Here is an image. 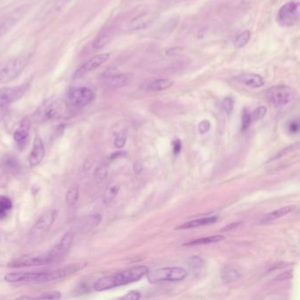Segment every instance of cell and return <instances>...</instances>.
<instances>
[{
  "label": "cell",
  "instance_id": "d6a6232c",
  "mask_svg": "<svg viewBox=\"0 0 300 300\" xmlns=\"http://www.w3.org/2000/svg\"><path fill=\"white\" fill-rule=\"evenodd\" d=\"M267 111H268V109H267V107H265V106H260V107H258L257 108H255V110H254V111L253 112V114L251 115V116H252V120H261L262 118H263L264 116H266Z\"/></svg>",
  "mask_w": 300,
  "mask_h": 300
},
{
  "label": "cell",
  "instance_id": "9a60e30c",
  "mask_svg": "<svg viewBox=\"0 0 300 300\" xmlns=\"http://www.w3.org/2000/svg\"><path fill=\"white\" fill-rule=\"evenodd\" d=\"M131 80H132V75L129 73L107 74L103 77L104 86L114 89L128 86Z\"/></svg>",
  "mask_w": 300,
  "mask_h": 300
},
{
  "label": "cell",
  "instance_id": "b9f144b4",
  "mask_svg": "<svg viewBox=\"0 0 300 300\" xmlns=\"http://www.w3.org/2000/svg\"><path fill=\"white\" fill-rule=\"evenodd\" d=\"M289 132L292 134H296L300 130V124L298 121H292V123L289 125L288 127Z\"/></svg>",
  "mask_w": 300,
  "mask_h": 300
},
{
  "label": "cell",
  "instance_id": "8d00e7d4",
  "mask_svg": "<svg viewBox=\"0 0 300 300\" xmlns=\"http://www.w3.org/2000/svg\"><path fill=\"white\" fill-rule=\"evenodd\" d=\"M127 140V134L126 132H120V133L117 134L115 138V146L117 148H122L123 146H125V143Z\"/></svg>",
  "mask_w": 300,
  "mask_h": 300
},
{
  "label": "cell",
  "instance_id": "60d3db41",
  "mask_svg": "<svg viewBox=\"0 0 300 300\" xmlns=\"http://www.w3.org/2000/svg\"><path fill=\"white\" fill-rule=\"evenodd\" d=\"M295 148H298V144H297V145H294V146H293V145H292V146H290L289 147H287V148H285L284 150L278 152V153L275 155L274 158H273V160L275 159H278V158H281V157L283 156V155L287 154V153H289L290 151H292V150H294Z\"/></svg>",
  "mask_w": 300,
  "mask_h": 300
},
{
  "label": "cell",
  "instance_id": "1f68e13d",
  "mask_svg": "<svg viewBox=\"0 0 300 300\" xmlns=\"http://www.w3.org/2000/svg\"><path fill=\"white\" fill-rule=\"evenodd\" d=\"M250 37H251V33L249 30H245L244 32L240 33L234 40V46L238 49L245 47L249 43Z\"/></svg>",
  "mask_w": 300,
  "mask_h": 300
},
{
  "label": "cell",
  "instance_id": "9c48e42d",
  "mask_svg": "<svg viewBox=\"0 0 300 300\" xmlns=\"http://www.w3.org/2000/svg\"><path fill=\"white\" fill-rule=\"evenodd\" d=\"M27 88V84L0 88V107H7L12 103L17 101L26 94Z\"/></svg>",
  "mask_w": 300,
  "mask_h": 300
},
{
  "label": "cell",
  "instance_id": "ee69618b",
  "mask_svg": "<svg viewBox=\"0 0 300 300\" xmlns=\"http://www.w3.org/2000/svg\"><path fill=\"white\" fill-rule=\"evenodd\" d=\"M240 222H238V223H232L231 225H227L226 226H225V227L222 229V231H229V230H232V229H234V228L238 227L239 225H240Z\"/></svg>",
  "mask_w": 300,
  "mask_h": 300
},
{
  "label": "cell",
  "instance_id": "7bdbcfd3",
  "mask_svg": "<svg viewBox=\"0 0 300 300\" xmlns=\"http://www.w3.org/2000/svg\"><path fill=\"white\" fill-rule=\"evenodd\" d=\"M181 150V142L179 139H175L173 143V151L174 154L178 155Z\"/></svg>",
  "mask_w": 300,
  "mask_h": 300
},
{
  "label": "cell",
  "instance_id": "d6986e66",
  "mask_svg": "<svg viewBox=\"0 0 300 300\" xmlns=\"http://www.w3.org/2000/svg\"><path fill=\"white\" fill-rule=\"evenodd\" d=\"M2 167L4 171L11 175H19L22 172V167L17 158L12 155H5L2 159Z\"/></svg>",
  "mask_w": 300,
  "mask_h": 300
},
{
  "label": "cell",
  "instance_id": "3957f363",
  "mask_svg": "<svg viewBox=\"0 0 300 300\" xmlns=\"http://www.w3.org/2000/svg\"><path fill=\"white\" fill-rule=\"evenodd\" d=\"M29 60L28 56H19L0 65V85H4L19 77Z\"/></svg>",
  "mask_w": 300,
  "mask_h": 300
},
{
  "label": "cell",
  "instance_id": "e575fe53",
  "mask_svg": "<svg viewBox=\"0 0 300 300\" xmlns=\"http://www.w3.org/2000/svg\"><path fill=\"white\" fill-rule=\"evenodd\" d=\"M34 299H41V300H59V299H61V292H43L41 296L36 297V298H34Z\"/></svg>",
  "mask_w": 300,
  "mask_h": 300
},
{
  "label": "cell",
  "instance_id": "5b68a950",
  "mask_svg": "<svg viewBox=\"0 0 300 300\" xmlns=\"http://www.w3.org/2000/svg\"><path fill=\"white\" fill-rule=\"evenodd\" d=\"M54 263L53 258L50 251L41 254H25L13 259L9 262L7 266L12 269H20L26 267L44 266Z\"/></svg>",
  "mask_w": 300,
  "mask_h": 300
},
{
  "label": "cell",
  "instance_id": "836d02e7",
  "mask_svg": "<svg viewBox=\"0 0 300 300\" xmlns=\"http://www.w3.org/2000/svg\"><path fill=\"white\" fill-rule=\"evenodd\" d=\"M252 121L253 120H252L251 114L248 110H245L243 112V115H242V123H241L242 126H241V129L243 131H246L250 127Z\"/></svg>",
  "mask_w": 300,
  "mask_h": 300
},
{
  "label": "cell",
  "instance_id": "f1b7e54d",
  "mask_svg": "<svg viewBox=\"0 0 300 300\" xmlns=\"http://www.w3.org/2000/svg\"><path fill=\"white\" fill-rule=\"evenodd\" d=\"M12 208L13 201L10 198L4 196L0 197V219H5Z\"/></svg>",
  "mask_w": 300,
  "mask_h": 300
},
{
  "label": "cell",
  "instance_id": "8992f818",
  "mask_svg": "<svg viewBox=\"0 0 300 300\" xmlns=\"http://www.w3.org/2000/svg\"><path fill=\"white\" fill-rule=\"evenodd\" d=\"M266 97L275 107H283L295 99V92L286 85H276L266 91Z\"/></svg>",
  "mask_w": 300,
  "mask_h": 300
},
{
  "label": "cell",
  "instance_id": "4dcf8cb0",
  "mask_svg": "<svg viewBox=\"0 0 300 300\" xmlns=\"http://www.w3.org/2000/svg\"><path fill=\"white\" fill-rule=\"evenodd\" d=\"M240 271L238 270H233V269H229V270H224L221 275V278L223 283H229L234 282L236 280L240 278Z\"/></svg>",
  "mask_w": 300,
  "mask_h": 300
},
{
  "label": "cell",
  "instance_id": "74e56055",
  "mask_svg": "<svg viewBox=\"0 0 300 300\" xmlns=\"http://www.w3.org/2000/svg\"><path fill=\"white\" fill-rule=\"evenodd\" d=\"M107 171L105 167H99L95 171V178L98 180H102L107 177Z\"/></svg>",
  "mask_w": 300,
  "mask_h": 300
},
{
  "label": "cell",
  "instance_id": "d590c367",
  "mask_svg": "<svg viewBox=\"0 0 300 300\" xmlns=\"http://www.w3.org/2000/svg\"><path fill=\"white\" fill-rule=\"evenodd\" d=\"M222 107L225 112H226L227 114H230L233 109L234 107V100L232 99V97H226L225 98L222 103Z\"/></svg>",
  "mask_w": 300,
  "mask_h": 300
},
{
  "label": "cell",
  "instance_id": "484cf974",
  "mask_svg": "<svg viewBox=\"0 0 300 300\" xmlns=\"http://www.w3.org/2000/svg\"><path fill=\"white\" fill-rule=\"evenodd\" d=\"M79 198V187L78 185H72L66 193V203L68 207H73L77 202Z\"/></svg>",
  "mask_w": 300,
  "mask_h": 300
},
{
  "label": "cell",
  "instance_id": "ba28073f",
  "mask_svg": "<svg viewBox=\"0 0 300 300\" xmlns=\"http://www.w3.org/2000/svg\"><path fill=\"white\" fill-rule=\"evenodd\" d=\"M300 16V4L295 1H291L283 4L280 8L276 16V22L283 27L294 26Z\"/></svg>",
  "mask_w": 300,
  "mask_h": 300
},
{
  "label": "cell",
  "instance_id": "5bb4252c",
  "mask_svg": "<svg viewBox=\"0 0 300 300\" xmlns=\"http://www.w3.org/2000/svg\"><path fill=\"white\" fill-rule=\"evenodd\" d=\"M63 104L59 100H51L44 104L39 110V117L43 121L55 120L63 115Z\"/></svg>",
  "mask_w": 300,
  "mask_h": 300
},
{
  "label": "cell",
  "instance_id": "d4e9b609",
  "mask_svg": "<svg viewBox=\"0 0 300 300\" xmlns=\"http://www.w3.org/2000/svg\"><path fill=\"white\" fill-rule=\"evenodd\" d=\"M179 22V17H173L171 19H169L165 24H164L162 27L159 29V33H158V36L159 37H167L168 34H171L173 31L175 30L177 24Z\"/></svg>",
  "mask_w": 300,
  "mask_h": 300
},
{
  "label": "cell",
  "instance_id": "8fae6325",
  "mask_svg": "<svg viewBox=\"0 0 300 300\" xmlns=\"http://www.w3.org/2000/svg\"><path fill=\"white\" fill-rule=\"evenodd\" d=\"M28 10V6L23 5L9 13L2 22H0V39L4 37L9 31L17 25L19 22L24 17Z\"/></svg>",
  "mask_w": 300,
  "mask_h": 300
},
{
  "label": "cell",
  "instance_id": "603a6c76",
  "mask_svg": "<svg viewBox=\"0 0 300 300\" xmlns=\"http://www.w3.org/2000/svg\"><path fill=\"white\" fill-rule=\"evenodd\" d=\"M29 129H30L29 122L26 119L22 121V124L20 125L18 129L14 132V135H13L14 140L19 144L25 141L26 138L28 137V135H29Z\"/></svg>",
  "mask_w": 300,
  "mask_h": 300
},
{
  "label": "cell",
  "instance_id": "ac0fdd59",
  "mask_svg": "<svg viewBox=\"0 0 300 300\" xmlns=\"http://www.w3.org/2000/svg\"><path fill=\"white\" fill-rule=\"evenodd\" d=\"M157 19L156 15L153 14H142L140 16L134 18L129 22V27L130 30H143L150 27Z\"/></svg>",
  "mask_w": 300,
  "mask_h": 300
},
{
  "label": "cell",
  "instance_id": "2e32d148",
  "mask_svg": "<svg viewBox=\"0 0 300 300\" xmlns=\"http://www.w3.org/2000/svg\"><path fill=\"white\" fill-rule=\"evenodd\" d=\"M44 157H45V147L43 145V140L40 137H35L33 148L28 158L30 167H34L39 165L43 161Z\"/></svg>",
  "mask_w": 300,
  "mask_h": 300
},
{
  "label": "cell",
  "instance_id": "f35d334b",
  "mask_svg": "<svg viewBox=\"0 0 300 300\" xmlns=\"http://www.w3.org/2000/svg\"><path fill=\"white\" fill-rule=\"evenodd\" d=\"M121 300H137L141 299V293L140 292L132 291L129 292L125 296L120 298Z\"/></svg>",
  "mask_w": 300,
  "mask_h": 300
},
{
  "label": "cell",
  "instance_id": "f546056e",
  "mask_svg": "<svg viewBox=\"0 0 300 300\" xmlns=\"http://www.w3.org/2000/svg\"><path fill=\"white\" fill-rule=\"evenodd\" d=\"M72 0H54L52 2L50 9L48 10V15H55L56 13H60L63 9L71 2Z\"/></svg>",
  "mask_w": 300,
  "mask_h": 300
},
{
  "label": "cell",
  "instance_id": "30bf717a",
  "mask_svg": "<svg viewBox=\"0 0 300 300\" xmlns=\"http://www.w3.org/2000/svg\"><path fill=\"white\" fill-rule=\"evenodd\" d=\"M57 212L56 210H49L43 214L38 221L34 224V227L31 230L30 235L32 238H41L46 234V232L51 227L52 225L56 220Z\"/></svg>",
  "mask_w": 300,
  "mask_h": 300
},
{
  "label": "cell",
  "instance_id": "cb8c5ba5",
  "mask_svg": "<svg viewBox=\"0 0 300 300\" xmlns=\"http://www.w3.org/2000/svg\"><path fill=\"white\" fill-rule=\"evenodd\" d=\"M224 240L225 238L222 235L210 236V237H204V238H201L198 240H191V241L185 243L184 246L194 247V246H201V245L213 244V243H218Z\"/></svg>",
  "mask_w": 300,
  "mask_h": 300
},
{
  "label": "cell",
  "instance_id": "4fadbf2b",
  "mask_svg": "<svg viewBox=\"0 0 300 300\" xmlns=\"http://www.w3.org/2000/svg\"><path fill=\"white\" fill-rule=\"evenodd\" d=\"M109 56H110L109 53H102V54H99V55H96L94 57H92L77 69L76 73H74L73 77L78 78V77H83L84 75H86V73H90L95 69L98 68L108 60Z\"/></svg>",
  "mask_w": 300,
  "mask_h": 300
},
{
  "label": "cell",
  "instance_id": "7402d4cb",
  "mask_svg": "<svg viewBox=\"0 0 300 300\" xmlns=\"http://www.w3.org/2000/svg\"><path fill=\"white\" fill-rule=\"evenodd\" d=\"M218 217H209V218H203V219H196L189 222L182 224L181 225H179L176 227V230H187V229H192V228L200 227L203 225H208L211 224L215 223L218 221Z\"/></svg>",
  "mask_w": 300,
  "mask_h": 300
},
{
  "label": "cell",
  "instance_id": "4316f807",
  "mask_svg": "<svg viewBox=\"0 0 300 300\" xmlns=\"http://www.w3.org/2000/svg\"><path fill=\"white\" fill-rule=\"evenodd\" d=\"M119 190H120L119 185L116 184V183L108 185L107 189L105 190V192L103 194V201H104V202L105 203H110L111 201H114L115 198H116V196L118 195Z\"/></svg>",
  "mask_w": 300,
  "mask_h": 300
},
{
  "label": "cell",
  "instance_id": "ab89813d",
  "mask_svg": "<svg viewBox=\"0 0 300 300\" xmlns=\"http://www.w3.org/2000/svg\"><path fill=\"white\" fill-rule=\"evenodd\" d=\"M198 129L200 133L204 134L206 132H208L210 129V123L208 120L201 121V123L199 124L198 126Z\"/></svg>",
  "mask_w": 300,
  "mask_h": 300
},
{
  "label": "cell",
  "instance_id": "44dd1931",
  "mask_svg": "<svg viewBox=\"0 0 300 300\" xmlns=\"http://www.w3.org/2000/svg\"><path fill=\"white\" fill-rule=\"evenodd\" d=\"M295 206L289 205L285 206V207H282L278 210H274L272 212H270L268 214L264 215L262 217V219H261V223H270L271 221H274L275 219H280V218H283L284 216L291 213L292 210H294Z\"/></svg>",
  "mask_w": 300,
  "mask_h": 300
},
{
  "label": "cell",
  "instance_id": "7c38bea8",
  "mask_svg": "<svg viewBox=\"0 0 300 300\" xmlns=\"http://www.w3.org/2000/svg\"><path fill=\"white\" fill-rule=\"evenodd\" d=\"M73 239H74V233L72 232L65 233L61 239L58 244H56L53 249L50 251L52 258L55 262H60L62 259L65 257V255L68 253L69 250L73 245Z\"/></svg>",
  "mask_w": 300,
  "mask_h": 300
},
{
  "label": "cell",
  "instance_id": "83f0119b",
  "mask_svg": "<svg viewBox=\"0 0 300 300\" xmlns=\"http://www.w3.org/2000/svg\"><path fill=\"white\" fill-rule=\"evenodd\" d=\"M111 38L112 34L110 30L104 31L95 39V42L93 43V47L95 50H100L108 44V43L111 41Z\"/></svg>",
  "mask_w": 300,
  "mask_h": 300
},
{
  "label": "cell",
  "instance_id": "e0dca14e",
  "mask_svg": "<svg viewBox=\"0 0 300 300\" xmlns=\"http://www.w3.org/2000/svg\"><path fill=\"white\" fill-rule=\"evenodd\" d=\"M236 80L240 84L251 88H258L265 85V79L262 76L254 73H241L236 77Z\"/></svg>",
  "mask_w": 300,
  "mask_h": 300
},
{
  "label": "cell",
  "instance_id": "277c9868",
  "mask_svg": "<svg viewBox=\"0 0 300 300\" xmlns=\"http://www.w3.org/2000/svg\"><path fill=\"white\" fill-rule=\"evenodd\" d=\"M147 279L151 283L161 282H178L187 276V270L179 267L161 268L147 272Z\"/></svg>",
  "mask_w": 300,
  "mask_h": 300
},
{
  "label": "cell",
  "instance_id": "ffe728a7",
  "mask_svg": "<svg viewBox=\"0 0 300 300\" xmlns=\"http://www.w3.org/2000/svg\"><path fill=\"white\" fill-rule=\"evenodd\" d=\"M173 86L174 82L168 78H157L152 81L148 82L145 86V89L150 92H160L167 90Z\"/></svg>",
  "mask_w": 300,
  "mask_h": 300
},
{
  "label": "cell",
  "instance_id": "52a82bcc",
  "mask_svg": "<svg viewBox=\"0 0 300 300\" xmlns=\"http://www.w3.org/2000/svg\"><path fill=\"white\" fill-rule=\"evenodd\" d=\"M68 102L74 108H82L93 102L95 99V93L89 87L78 86L69 92Z\"/></svg>",
  "mask_w": 300,
  "mask_h": 300
},
{
  "label": "cell",
  "instance_id": "7a4b0ae2",
  "mask_svg": "<svg viewBox=\"0 0 300 300\" xmlns=\"http://www.w3.org/2000/svg\"><path fill=\"white\" fill-rule=\"evenodd\" d=\"M148 271V268L145 266L130 268L128 270L103 276L96 281L94 288L97 292H103L122 285H126L128 283H134L140 280L144 275L147 274Z\"/></svg>",
  "mask_w": 300,
  "mask_h": 300
},
{
  "label": "cell",
  "instance_id": "6da1fadb",
  "mask_svg": "<svg viewBox=\"0 0 300 300\" xmlns=\"http://www.w3.org/2000/svg\"><path fill=\"white\" fill-rule=\"evenodd\" d=\"M86 267V263H75L56 270L44 271L13 272L4 275V280L12 283H43L65 278Z\"/></svg>",
  "mask_w": 300,
  "mask_h": 300
},
{
  "label": "cell",
  "instance_id": "f6af8a7d",
  "mask_svg": "<svg viewBox=\"0 0 300 300\" xmlns=\"http://www.w3.org/2000/svg\"><path fill=\"white\" fill-rule=\"evenodd\" d=\"M143 170V165L140 162H136L134 165V171L136 174H140Z\"/></svg>",
  "mask_w": 300,
  "mask_h": 300
}]
</instances>
